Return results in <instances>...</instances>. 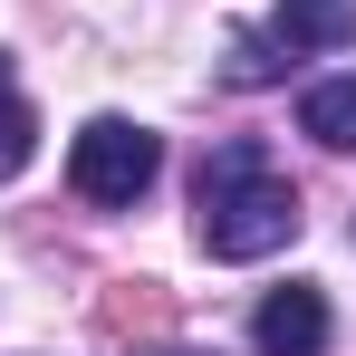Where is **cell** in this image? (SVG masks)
Returning a JSON list of instances; mask_svg holds the SVG:
<instances>
[{"label": "cell", "instance_id": "6da1fadb", "mask_svg": "<svg viewBox=\"0 0 356 356\" xmlns=\"http://www.w3.org/2000/svg\"><path fill=\"white\" fill-rule=\"evenodd\" d=\"M298 183L270 174V154L232 135V145H212L202 154V174H193V232L212 260H270V250H289L298 241Z\"/></svg>", "mask_w": 356, "mask_h": 356}, {"label": "cell", "instance_id": "7a4b0ae2", "mask_svg": "<svg viewBox=\"0 0 356 356\" xmlns=\"http://www.w3.org/2000/svg\"><path fill=\"white\" fill-rule=\"evenodd\" d=\"M154 174H164V135L135 125V116H87L77 145H67V183H77V202H97V212L145 202Z\"/></svg>", "mask_w": 356, "mask_h": 356}, {"label": "cell", "instance_id": "3957f363", "mask_svg": "<svg viewBox=\"0 0 356 356\" xmlns=\"http://www.w3.org/2000/svg\"><path fill=\"white\" fill-rule=\"evenodd\" d=\"M250 337H260V356H327V298L308 289V280L270 289L260 318H250Z\"/></svg>", "mask_w": 356, "mask_h": 356}, {"label": "cell", "instance_id": "277c9868", "mask_svg": "<svg viewBox=\"0 0 356 356\" xmlns=\"http://www.w3.org/2000/svg\"><path fill=\"white\" fill-rule=\"evenodd\" d=\"M347 39H356V0H280L270 10V49H289V58L347 49Z\"/></svg>", "mask_w": 356, "mask_h": 356}, {"label": "cell", "instance_id": "5b68a950", "mask_svg": "<svg viewBox=\"0 0 356 356\" xmlns=\"http://www.w3.org/2000/svg\"><path fill=\"white\" fill-rule=\"evenodd\" d=\"M298 125L327 145V154H356V77H318L298 97Z\"/></svg>", "mask_w": 356, "mask_h": 356}, {"label": "cell", "instance_id": "8992f818", "mask_svg": "<svg viewBox=\"0 0 356 356\" xmlns=\"http://www.w3.org/2000/svg\"><path fill=\"white\" fill-rule=\"evenodd\" d=\"M29 154H39V116H29V97H19V87H0V183L19 174Z\"/></svg>", "mask_w": 356, "mask_h": 356}, {"label": "cell", "instance_id": "52a82bcc", "mask_svg": "<svg viewBox=\"0 0 356 356\" xmlns=\"http://www.w3.org/2000/svg\"><path fill=\"white\" fill-rule=\"evenodd\" d=\"M222 77H232V87H270V77H280V49H270V29H250V39L232 49V67H222Z\"/></svg>", "mask_w": 356, "mask_h": 356}, {"label": "cell", "instance_id": "ba28073f", "mask_svg": "<svg viewBox=\"0 0 356 356\" xmlns=\"http://www.w3.org/2000/svg\"><path fill=\"white\" fill-rule=\"evenodd\" d=\"M145 356H212V347H145Z\"/></svg>", "mask_w": 356, "mask_h": 356}, {"label": "cell", "instance_id": "9c48e42d", "mask_svg": "<svg viewBox=\"0 0 356 356\" xmlns=\"http://www.w3.org/2000/svg\"><path fill=\"white\" fill-rule=\"evenodd\" d=\"M0 87H10V58H0Z\"/></svg>", "mask_w": 356, "mask_h": 356}]
</instances>
